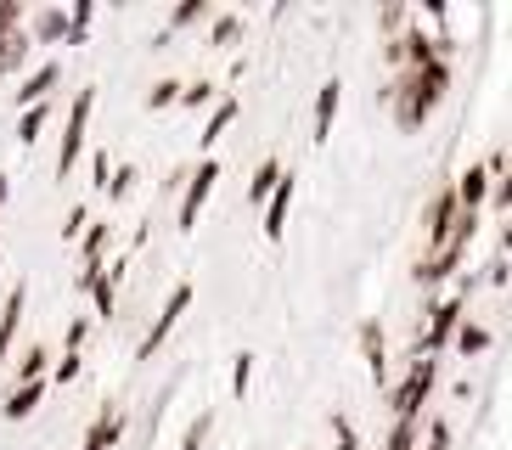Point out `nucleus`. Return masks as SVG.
<instances>
[{"instance_id":"23","label":"nucleus","mask_w":512,"mask_h":450,"mask_svg":"<svg viewBox=\"0 0 512 450\" xmlns=\"http://www.w3.org/2000/svg\"><path fill=\"white\" fill-rule=\"evenodd\" d=\"M102 248H107V225H91V237H85V270H102Z\"/></svg>"},{"instance_id":"11","label":"nucleus","mask_w":512,"mask_h":450,"mask_svg":"<svg viewBox=\"0 0 512 450\" xmlns=\"http://www.w3.org/2000/svg\"><path fill=\"white\" fill-rule=\"evenodd\" d=\"M23 304H29V293H23V287H12V293H6V310H0V366H6V349H12V338H17Z\"/></svg>"},{"instance_id":"25","label":"nucleus","mask_w":512,"mask_h":450,"mask_svg":"<svg viewBox=\"0 0 512 450\" xmlns=\"http://www.w3.org/2000/svg\"><path fill=\"white\" fill-rule=\"evenodd\" d=\"M484 344H490V332H484V327H462V332H456V349H462V355H479Z\"/></svg>"},{"instance_id":"29","label":"nucleus","mask_w":512,"mask_h":450,"mask_svg":"<svg viewBox=\"0 0 512 450\" xmlns=\"http://www.w3.org/2000/svg\"><path fill=\"white\" fill-rule=\"evenodd\" d=\"M422 450H451V428H445V422H428V439H422Z\"/></svg>"},{"instance_id":"36","label":"nucleus","mask_w":512,"mask_h":450,"mask_svg":"<svg viewBox=\"0 0 512 450\" xmlns=\"http://www.w3.org/2000/svg\"><path fill=\"white\" fill-rule=\"evenodd\" d=\"M130 180H136V169H119V175H113V186H107V192H113V197H124V192H130Z\"/></svg>"},{"instance_id":"26","label":"nucleus","mask_w":512,"mask_h":450,"mask_svg":"<svg viewBox=\"0 0 512 450\" xmlns=\"http://www.w3.org/2000/svg\"><path fill=\"white\" fill-rule=\"evenodd\" d=\"M209 428H214V417L209 411H203V417L192 422V428H186V439H181V450H203V439H209Z\"/></svg>"},{"instance_id":"33","label":"nucleus","mask_w":512,"mask_h":450,"mask_svg":"<svg viewBox=\"0 0 512 450\" xmlns=\"http://www.w3.org/2000/svg\"><path fill=\"white\" fill-rule=\"evenodd\" d=\"M91 175H96V186H102V192H107V186H113V169H107V158H102V152H96V158H91Z\"/></svg>"},{"instance_id":"17","label":"nucleus","mask_w":512,"mask_h":450,"mask_svg":"<svg viewBox=\"0 0 512 450\" xmlns=\"http://www.w3.org/2000/svg\"><path fill=\"white\" fill-rule=\"evenodd\" d=\"M46 349H40V344H29V349H23V360H17V383H46Z\"/></svg>"},{"instance_id":"34","label":"nucleus","mask_w":512,"mask_h":450,"mask_svg":"<svg viewBox=\"0 0 512 450\" xmlns=\"http://www.w3.org/2000/svg\"><path fill=\"white\" fill-rule=\"evenodd\" d=\"M85 332H91V321H74V327H68V355H79V344H85Z\"/></svg>"},{"instance_id":"13","label":"nucleus","mask_w":512,"mask_h":450,"mask_svg":"<svg viewBox=\"0 0 512 450\" xmlns=\"http://www.w3.org/2000/svg\"><path fill=\"white\" fill-rule=\"evenodd\" d=\"M361 349H366V366H372V383H383L389 377V355H383V327L377 321L361 327Z\"/></svg>"},{"instance_id":"22","label":"nucleus","mask_w":512,"mask_h":450,"mask_svg":"<svg viewBox=\"0 0 512 450\" xmlns=\"http://www.w3.org/2000/svg\"><path fill=\"white\" fill-rule=\"evenodd\" d=\"M383 450H417V422H394V428H389V445H383Z\"/></svg>"},{"instance_id":"30","label":"nucleus","mask_w":512,"mask_h":450,"mask_svg":"<svg viewBox=\"0 0 512 450\" xmlns=\"http://www.w3.org/2000/svg\"><path fill=\"white\" fill-rule=\"evenodd\" d=\"M237 34H242L237 17H220V23H214V45H237Z\"/></svg>"},{"instance_id":"2","label":"nucleus","mask_w":512,"mask_h":450,"mask_svg":"<svg viewBox=\"0 0 512 450\" xmlns=\"http://www.w3.org/2000/svg\"><path fill=\"white\" fill-rule=\"evenodd\" d=\"M434 377H439V366L428 355L417 360V366H411L406 372V383H400V389H394V422H417L422 417V405H428V389H434Z\"/></svg>"},{"instance_id":"3","label":"nucleus","mask_w":512,"mask_h":450,"mask_svg":"<svg viewBox=\"0 0 512 450\" xmlns=\"http://www.w3.org/2000/svg\"><path fill=\"white\" fill-rule=\"evenodd\" d=\"M91 107H96V90H79L74 107H68V130H62V152H57V175L68 180V169L79 164L85 152V124H91Z\"/></svg>"},{"instance_id":"9","label":"nucleus","mask_w":512,"mask_h":450,"mask_svg":"<svg viewBox=\"0 0 512 450\" xmlns=\"http://www.w3.org/2000/svg\"><path fill=\"white\" fill-rule=\"evenodd\" d=\"M484 197H490V169H484V164L462 169V180H456V203H462L467 214H479Z\"/></svg>"},{"instance_id":"37","label":"nucleus","mask_w":512,"mask_h":450,"mask_svg":"<svg viewBox=\"0 0 512 450\" xmlns=\"http://www.w3.org/2000/svg\"><path fill=\"white\" fill-rule=\"evenodd\" d=\"M338 450H361V445H355V428H349L344 417H338Z\"/></svg>"},{"instance_id":"24","label":"nucleus","mask_w":512,"mask_h":450,"mask_svg":"<svg viewBox=\"0 0 512 450\" xmlns=\"http://www.w3.org/2000/svg\"><path fill=\"white\" fill-rule=\"evenodd\" d=\"M91 17H96V6H91V0H79V6H74V17H68V40H85V29H91Z\"/></svg>"},{"instance_id":"20","label":"nucleus","mask_w":512,"mask_h":450,"mask_svg":"<svg viewBox=\"0 0 512 450\" xmlns=\"http://www.w3.org/2000/svg\"><path fill=\"white\" fill-rule=\"evenodd\" d=\"M23 57H29V40H23V34H6V40H0V74H12Z\"/></svg>"},{"instance_id":"39","label":"nucleus","mask_w":512,"mask_h":450,"mask_svg":"<svg viewBox=\"0 0 512 450\" xmlns=\"http://www.w3.org/2000/svg\"><path fill=\"white\" fill-rule=\"evenodd\" d=\"M6 192H12V186H6V175H0V203H6Z\"/></svg>"},{"instance_id":"8","label":"nucleus","mask_w":512,"mask_h":450,"mask_svg":"<svg viewBox=\"0 0 512 450\" xmlns=\"http://www.w3.org/2000/svg\"><path fill=\"white\" fill-rule=\"evenodd\" d=\"M62 79V68L57 62H46V68H34L29 79H23V90H17V102H23V113H29V107H46V96H51V85H57Z\"/></svg>"},{"instance_id":"27","label":"nucleus","mask_w":512,"mask_h":450,"mask_svg":"<svg viewBox=\"0 0 512 450\" xmlns=\"http://www.w3.org/2000/svg\"><path fill=\"white\" fill-rule=\"evenodd\" d=\"M169 102H181V85H175V79H158L152 96H147V107H169Z\"/></svg>"},{"instance_id":"14","label":"nucleus","mask_w":512,"mask_h":450,"mask_svg":"<svg viewBox=\"0 0 512 450\" xmlns=\"http://www.w3.org/2000/svg\"><path fill=\"white\" fill-rule=\"evenodd\" d=\"M338 79H332V85H321V96H316V141H327L332 135V119H338Z\"/></svg>"},{"instance_id":"16","label":"nucleus","mask_w":512,"mask_h":450,"mask_svg":"<svg viewBox=\"0 0 512 450\" xmlns=\"http://www.w3.org/2000/svg\"><path fill=\"white\" fill-rule=\"evenodd\" d=\"M119 428H124L119 411H102V417L91 422V434H85V450H107L113 439H119Z\"/></svg>"},{"instance_id":"32","label":"nucleus","mask_w":512,"mask_h":450,"mask_svg":"<svg viewBox=\"0 0 512 450\" xmlns=\"http://www.w3.org/2000/svg\"><path fill=\"white\" fill-rule=\"evenodd\" d=\"M197 17H203V0H186V6H175V29H186Z\"/></svg>"},{"instance_id":"4","label":"nucleus","mask_w":512,"mask_h":450,"mask_svg":"<svg viewBox=\"0 0 512 450\" xmlns=\"http://www.w3.org/2000/svg\"><path fill=\"white\" fill-rule=\"evenodd\" d=\"M186 304H192V287L181 282V287H175V293H169L164 315H158V321H152V332H147V338H141V349H136L141 360H152V355H158V344H164L169 332H175V321H181V315H186Z\"/></svg>"},{"instance_id":"19","label":"nucleus","mask_w":512,"mask_h":450,"mask_svg":"<svg viewBox=\"0 0 512 450\" xmlns=\"http://www.w3.org/2000/svg\"><path fill=\"white\" fill-rule=\"evenodd\" d=\"M34 40H68V17H62V12H40V17H34Z\"/></svg>"},{"instance_id":"28","label":"nucleus","mask_w":512,"mask_h":450,"mask_svg":"<svg viewBox=\"0 0 512 450\" xmlns=\"http://www.w3.org/2000/svg\"><path fill=\"white\" fill-rule=\"evenodd\" d=\"M248 377H254V360H248V355H237V366H231V394H237V400L248 394Z\"/></svg>"},{"instance_id":"38","label":"nucleus","mask_w":512,"mask_h":450,"mask_svg":"<svg viewBox=\"0 0 512 450\" xmlns=\"http://www.w3.org/2000/svg\"><path fill=\"white\" fill-rule=\"evenodd\" d=\"M496 203H501V209H512V169H507V180L496 186Z\"/></svg>"},{"instance_id":"10","label":"nucleus","mask_w":512,"mask_h":450,"mask_svg":"<svg viewBox=\"0 0 512 450\" xmlns=\"http://www.w3.org/2000/svg\"><path fill=\"white\" fill-rule=\"evenodd\" d=\"M287 209H293V175H282V186L271 192V203H265V237H282L287 231Z\"/></svg>"},{"instance_id":"35","label":"nucleus","mask_w":512,"mask_h":450,"mask_svg":"<svg viewBox=\"0 0 512 450\" xmlns=\"http://www.w3.org/2000/svg\"><path fill=\"white\" fill-rule=\"evenodd\" d=\"M209 96H214L209 85H192V90H181V102H186V107H203V102H209Z\"/></svg>"},{"instance_id":"7","label":"nucleus","mask_w":512,"mask_h":450,"mask_svg":"<svg viewBox=\"0 0 512 450\" xmlns=\"http://www.w3.org/2000/svg\"><path fill=\"white\" fill-rule=\"evenodd\" d=\"M456 220H462V203H456V192H439L434 203H428V242H445L456 231Z\"/></svg>"},{"instance_id":"18","label":"nucleus","mask_w":512,"mask_h":450,"mask_svg":"<svg viewBox=\"0 0 512 450\" xmlns=\"http://www.w3.org/2000/svg\"><path fill=\"white\" fill-rule=\"evenodd\" d=\"M231 119H237V102H220L209 113V124H203V147H209V141H220V135L231 130Z\"/></svg>"},{"instance_id":"21","label":"nucleus","mask_w":512,"mask_h":450,"mask_svg":"<svg viewBox=\"0 0 512 450\" xmlns=\"http://www.w3.org/2000/svg\"><path fill=\"white\" fill-rule=\"evenodd\" d=\"M40 130H46V107H29V113H23V124H17V141L29 147V141H40Z\"/></svg>"},{"instance_id":"12","label":"nucleus","mask_w":512,"mask_h":450,"mask_svg":"<svg viewBox=\"0 0 512 450\" xmlns=\"http://www.w3.org/2000/svg\"><path fill=\"white\" fill-rule=\"evenodd\" d=\"M40 400H46V383H17V389L6 394V405H0V411H6V422H23Z\"/></svg>"},{"instance_id":"5","label":"nucleus","mask_w":512,"mask_h":450,"mask_svg":"<svg viewBox=\"0 0 512 450\" xmlns=\"http://www.w3.org/2000/svg\"><path fill=\"white\" fill-rule=\"evenodd\" d=\"M214 180H220V164H214V158H203V169H197V175L186 180V197H181V231H192V225H197V214H203V203H209V192H214Z\"/></svg>"},{"instance_id":"6","label":"nucleus","mask_w":512,"mask_h":450,"mask_svg":"<svg viewBox=\"0 0 512 450\" xmlns=\"http://www.w3.org/2000/svg\"><path fill=\"white\" fill-rule=\"evenodd\" d=\"M456 332H462V299H451V304H439V310H434V321H428V338H422V355L445 349Z\"/></svg>"},{"instance_id":"1","label":"nucleus","mask_w":512,"mask_h":450,"mask_svg":"<svg viewBox=\"0 0 512 450\" xmlns=\"http://www.w3.org/2000/svg\"><path fill=\"white\" fill-rule=\"evenodd\" d=\"M445 90H451V68H445V57H434L428 68H411V79L400 85V107H394V113H400V124H406V130H417V124L428 119L439 102H445Z\"/></svg>"},{"instance_id":"31","label":"nucleus","mask_w":512,"mask_h":450,"mask_svg":"<svg viewBox=\"0 0 512 450\" xmlns=\"http://www.w3.org/2000/svg\"><path fill=\"white\" fill-rule=\"evenodd\" d=\"M79 372H85V360H79V355H62V360H57V372H51V377H57V383H74Z\"/></svg>"},{"instance_id":"15","label":"nucleus","mask_w":512,"mask_h":450,"mask_svg":"<svg viewBox=\"0 0 512 450\" xmlns=\"http://www.w3.org/2000/svg\"><path fill=\"white\" fill-rule=\"evenodd\" d=\"M276 186H282V164H259L254 180H248V203H254V209H259V203H271Z\"/></svg>"}]
</instances>
